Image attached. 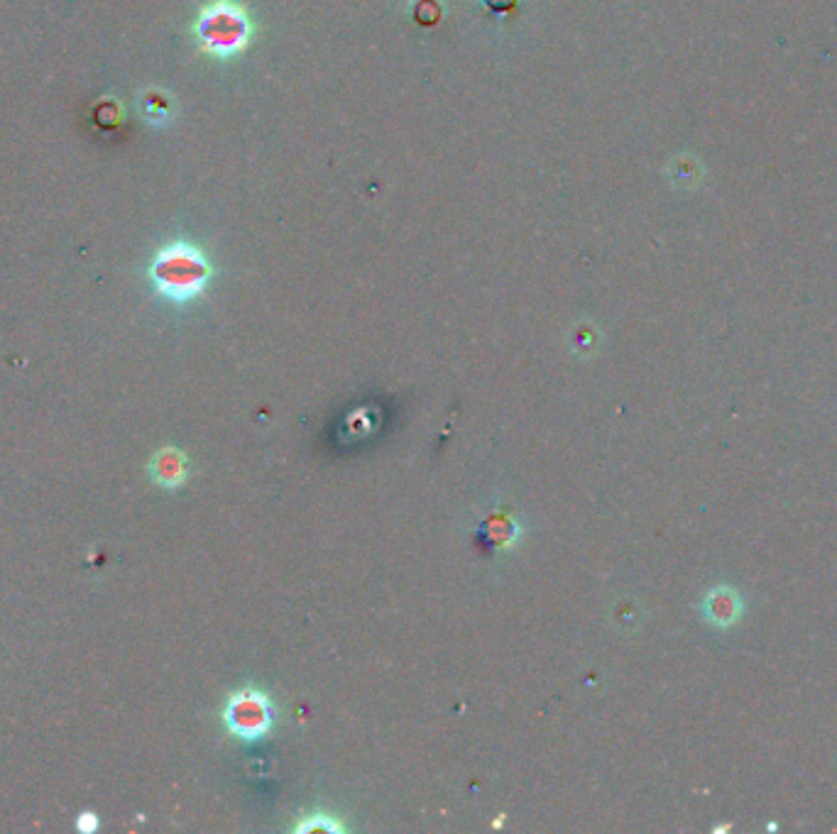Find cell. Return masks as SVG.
Listing matches in <instances>:
<instances>
[{"label": "cell", "instance_id": "6da1fadb", "mask_svg": "<svg viewBox=\"0 0 837 834\" xmlns=\"http://www.w3.org/2000/svg\"><path fill=\"white\" fill-rule=\"evenodd\" d=\"M211 274V262L206 260L204 252L184 240L164 245L150 265L152 287L174 304H186L204 294Z\"/></svg>", "mask_w": 837, "mask_h": 834}, {"label": "cell", "instance_id": "7a4b0ae2", "mask_svg": "<svg viewBox=\"0 0 837 834\" xmlns=\"http://www.w3.org/2000/svg\"><path fill=\"white\" fill-rule=\"evenodd\" d=\"M194 30L201 49L218 59H228L243 52L253 35L248 13L231 0H216V3L206 5Z\"/></svg>", "mask_w": 837, "mask_h": 834}, {"label": "cell", "instance_id": "3957f363", "mask_svg": "<svg viewBox=\"0 0 837 834\" xmlns=\"http://www.w3.org/2000/svg\"><path fill=\"white\" fill-rule=\"evenodd\" d=\"M223 722L228 732L245 742L265 739L275 727V707L262 690L243 688L233 693L223 710Z\"/></svg>", "mask_w": 837, "mask_h": 834}, {"label": "cell", "instance_id": "277c9868", "mask_svg": "<svg viewBox=\"0 0 837 834\" xmlns=\"http://www.w3.org/2000/svg\"><path fill=\"white\" fill-rule=\"evenodd\" d=\"M742 609V597L727 585L713 587L703 600V612L705 617H708V622L722 629L732 627V624L737 622V617L742 614Z\"/></svg>", "mask_w": 837, "mask_h": 834}, {"label": "cell", "instance_id": "5b68a950", "mask_svg": "<svg viewBox=\"0 0 837 834\" xmlns=\"http://www.w3.org/2000/svg\"><path fill=\"white\" fill-rule=\"evenodd\" d=\"M150 475L160 487L177 490V487L184 485L186 477H189V463H186V455L174 446L162 448V451H157L155 458H152Z\"/></svg>", "mask_w": 837, "mask_h": 834}, {"label": "cell", "instance_id": "8992f818", "mask_svg": "<svg viewBox=\"0 0 837 834\" xmlns=\"http://www.w3.org/2000/svg\"><path fill=\"white\" fill-rule=\"evenodd\" d=\"M483 534L492 546L510 548L519 541V534H522V531H519V524L514 519L505 517V514H492L490 519H485Z\"/></svg>", "mask_w": 837, "mask_h": 834}, {"label": "cell", "instance_id": "52a82bcc", "mask_svg": "<svg viewBox=\"0 0 837 834\" xmlns=\"http://www.w3.org/2000/svg\"><path fill=\"white\" fill-rule=\"evenodd\" d=\"M297 830L299 832H319V830L321 832H338V830H343V825H341V822L331 820L328 815H324V817H311V820L302 822Z\"/></svg>", "mask_w": 837, "mask_h": 834}, {"label": "cell", "instance_id": "ba28073f", "mask_svg": "<svg viewBox=\"0 0 837 834\" xmlns=\"http://www.w3.org/2000/svg\"><path fill=\"white\" fill-rule=\"evenodd\" d=\"M145 115L150 118V123H155V120H164L169 115V101L150 98V101H145Z\"/></svg>", "mask_w": 837, "mask_h": 834}, {"label": "cell", "instance_id": "9c48e42d", "mask_svg": "<svg viewBox=\"0 0 837 834\" xmlns=\"http://www.w3.org/2000/svg\"><path fill=\"white\" fill-rule=\"evenodd\" d=\"M76 830L84 832V834H91L98 830V817L93 815V812H81L79 820H76Z\"/></svg>", "mask_w": 837, "mask_h": 834}]
</instances>
